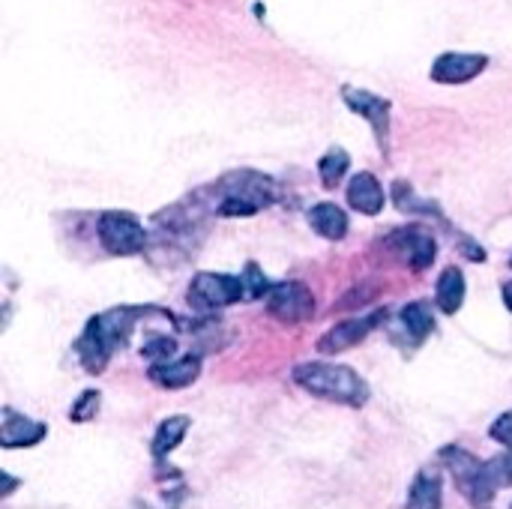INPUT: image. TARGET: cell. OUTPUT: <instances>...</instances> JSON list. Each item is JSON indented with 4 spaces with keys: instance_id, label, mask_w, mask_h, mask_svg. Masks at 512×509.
Listing matches in <instances>:
<instances>
[{
    "instance_id": "obj_1",
    "label": "cell",
    "mask_w": 512,
    "mask_h": 509,
    "mask_svg": "<svg viewBox=\"0 0 512 509\" xmlns=\"http://www.w3.org/2000/svg\"><path fill=\"white\" fill-rule=\"evenodd\" d=\"M150 309H111V312H102L96 318H90V324L84 327L75 351L84 363L87 372L99 375L105 369V363L111 360V354L117 348L126 345L132 327L138 324L141 315H147Z\"/></svg>"
},
{
    "instance_id": "obj_2",
    "label": "cell",
    "mask_w": 512,
    "mask_h": 509,
    "mask_svg": "<svg viewBox=\"0 0 512 509\" xmlns=\"http://www.w3.org/2000/svg\"><path fill=\"white\" fill-rule=\"evenodd\" d=\"M294 381L327 402L348 405V408H363L369 402V384L348 366H333V363H300L294 369Z\"/></svg>"
},
{
    "instance_id": "obj_3",
    "label": "cell",
    "mask_w": 512,
    "mask_h": 509,
    "mask_svg": "<svg viewBox=\"0 0 512 509\" xmlns=\"http://www.w3.org/2000/svg\"><path fill=\"white\" fill-rule=\"evenodd\" d=\"M219 216H252L276 201V183L255 171H234L216 183Z\"/></svg>"
},
{
    "instance_id": "obj_4",
    "label": "cell",
    "mask_w": 512,
    "mask_h": 509,
    "mask_svg": "<svg viewBox=\"0 0 512 509\" xmlns=\"http://www.w3.org/2000/svg\"><path fill=\"white\" fill-rule=\"evenodd\" d=\"M441 462L447 465V471L453 474L459 492L471 501V507L492 509L498 486H495V480L489 474V462H480L477 456H471L462 447H447L441 453Z\"/></svg>"
},
{
    "instance_id": "obj_5",
    "label": "cell",
    "mask_w": 512,
    "mask_h": 509,
    "mask_svg": "<svg viewBox=\"0 0 512 509\" xmlns=\"http://www.w3.org/2000/svg\"><path fill=\"white\" fill-rule=\"evenodd\" d=\"M99 240L111 255H138L147 249V231L138 216L123 210H108L99 216Z\"/></svg>"
},
{
    "instance_id": "obj_6",
    "label": "cell",
    "mask_w": 512,
    "mask_h": 509,
    "mask_svg": "<svg viewBox=\"0 0 512 509\" xmlns=\"http://www.w3.org/2000/svg\"><path fill=\"white\" fill-rule=\"evenodd\" d=\"M243 297H246L243 279L225 276V273H198L189 285V303L195 309H204V312L234 306Z\"/></svg>"
},
{
    "instance_id": "obj_7",
    "label": "cell",
    "mask_w": 512,
    "mask_h": 509,
    "mask_svg": "<svg viewBox=\"0 0 512 509\" xmlns=\"http://www.w3.org/2000/svg\"><path fill=\"white\" fill-rule=\"evenodd\" d=\"M267 309L276 321L300 324L315 315V297L303 282H282L267 294Z\"/></svg>"
},
{
    "instance_id": "obj_8",
    "label": "cell",
    "mask_w": 512,
    "mask_h": 509,
    "mask_svg": "<svg viewBox=\"0 0 512 509\" xmlns=\"http://www.w3.org/2000/svg\"><path fill=\"white\" fill-rule=\"evenodd\" d=\"M342 99L354 114H360V117H366L372 123L375 138H378L381 150L387 153V144H390V102L369 93V90H360V87H345Z\"/></svg>"
},
{
    "instance_id": "obj_9",
    "label": "cell",
    "mask_w": 512,
    "mask_h": 509,
    "mask_svg": "<svg viewBox=\"0 0 512 509\" xmlns=\"http://www.w3.org/2000/svg\"><path fill=\"white\" fill-rule=\"evenodd\" d=\"M384 315H387V312H375V315H363V318H351V321L336 324L333 330H327V333L318 339V351H321V354H342V351L357 348V345L384 321Z\"/></svg>"
},
{
    "instance_id": "obj_10",
    "label": "cell",
    "mask_w": 512,
    "mask_h": 509,
    "mask_svg": "<svg viewBox=\"0 0 512 509\" xmlns=\"http://www.w3.org/2000/svg\"><path fill=\"white\" fill-rule=\"evenodd\" d=\"M390 246L396 252V258L402 264H408L411 270H426L432 267L435 255H438V243L432 234H426L423 228H408L390 237Z\"/></svg>"
},
{
    "instance_id": "obj_11",
    "label": "cell",
    "mask_w": 512,
    "mask_h": 509,
    "mask_svg": "<svg viewBox=\"0 0 512 509\" xmlns=\"http://www.w3.org/2000/svg\"><path fill=\"white\" fill-rule=\"evenodd\" d=\"M489 66V57L486 54H441L435 63H432V81L438 84H468L474 81L477 75H483Z\"/></svg>"
},
{
    "instance_id": "obj_12",
    "label": "cell",
    "mask_w": 512,
    "mask_h": 509,
    "mask_svg": "<svg viewBox=\"0 0 512 509\" xmlns=\"http://www.w3.org/2000/svg\"><path fill=\"white\" fill-rule=\"evenodd\" d=\"M198 375H201V357H195V354L150 366V381L159 384L162 390H186Z\"/></svg>"
},
{
    "instance_id": "obj_13",
    "label": "cell",
    "mask_w": 512,
    "mask_h": 509,
    "mask_svg": "<svg viewBox=\"0 0 512 509\" xmlns=\"http://www.w3.org/2000/svg\"><path fill=\"white\" fill-rule=\"evenodd\" d=\"M48 435V429L42 423H33L21 414H15L12 408L3 411V426H0V444L6 450H15V447H33L39 444L42 438Z\"/></svg>"
},
{
    "instance_id": "obj_14",
    "label": "cell",
    "mask_w": 512,
    "mask_h": 509,
    "mask_svg": "<svg viewBox=\"0 0 512 509\" xmlns=\"http://www.w3.org/2000/svg\"><path fill=\"white\" fill-rule=\"evenodd\" d=\"M384 201H387V195H384L381 183L375 180V174H369V171L354 174V180L348 183V204L354 210H360L366 216H378L384 210Z\"/></svg>"
},
{
    "instance_id": "obj_15",
    "label": "cell",
    "mask_w": 512,
    "mask_h": 509,
    "mask_svg": "<svg viewBox=\"0 0 512 509\" xmlns=\"http://www.w3.org/2000/svg\"><path fill=\"white\" fill-rule=\"evenodd\" d=\"M444 507V486L438 471H420L417 480L411 483L408 507L405 509H441Z\"/></svg>"
},
{
    "instance_id": "obj_16",
    "label": "cell",
    "mask_w": 512,
    "mask_h": 509,
    "mask_svg": "<svg viewBox=\"0 0 512 509\" xmlns=\"http://www.w3.org/2000/svg\"><path fill=\"white\" fill-rule=\"evenodd\" d=\"M435 303L444 315H456L465 303V273L459 267H447L435 288Z\"/></svg>"
},
{
    "instance_id": "obj_17",
    "label": "cell",
    "mask_w": 512,
    "mask_h": 509,
    "mask_svg": "<svg viewBox=\"0 0 512 509\" xmlns=\"http://www.w3.org/2000/svg\"><path fill=\"white\" fill-rule=\"evenodd\" d=\"M309 225H312L321 237H327V240H342V237L348 234V216H345V210L336 207V204H330V201L315 204V207L309 210Z\"/></svg>"
},
{
    "instance_id": "obj_18",
    "label": "cell",
    "mask_w": 512,
    "mask_h": 509,
    "mask_svg": "<svg viewBox=\"0 0 512 509\" xmlns=\"http://www.w3.org/2000/svg\"><path fill=\"white\" fill-rule=\"evenodd\" d=\"M189 426H192L189 417H168V420L156 429V435H153V459L162 462L165 456H171V453L183 444Z\"/></svg>"
},
{
    "instance_id": "obj_19",
    "label": "cell",
    "mask_w": 512,
    "mask_h": 509,
    "mask_svg": "<svg viewBox=\"0 0 512 509\" xmlns=\"http://www.w3.org/2000/svg\"><path fill=\"white\" fill-rule=\"evenodd\" d=\"M402 324H405V330H408L417 342H423V339L435 330L432 306H429V303H408V306L402 309Z\"/></svg>"
},
{
    "instance_id": "obj_20",
    "label": "cell",
    "mask_w": 512,
    "mask_h": 509,
    "mask_svg": "<svg viewBox=\"0 0 512 509\" xmlns=\"http://www.w3.org/2000/svg\"><path fill=\"white\" fill-rule=\"evenodd\" d=\"M351 168V156L342 150V147H333L324 153V159L318 162V174H321V183L324 189H336L345 177V171Z\"/></svg>"
},
{
    "instance_id": "obj_21",
    "label": "cell",
    "mask_w": 512,
    "mask_h": 509,
    "mask_svg": "<svg viewBox=\"0 0 512 509\" xmlns=\"http://www.w3.org/2000/svg\"><path fill=\"white\" fill-rule=\"evenodd\" d=\"M174 351H177V342H174L171 336H159V333L147 336V342L141 345V357H144V360H150L153 366H159V363H171Z\"/></svg>"
},
{
    "instance_id": "obj_22",
    "label": "cell",
    "mask_w": 512,
    "mask_h": 509,
    "mask_svg": "<svg viewBox=\"0 0 512 509\" xmlns=\"http://www.w3.org/2000/svg\"><path fill=\"white\" fill-rule=\"evenodd\" d=\"M99 402H102L99 390H87V393H81V396H78V402H75V405H72V411H69V420H72V423H87V420H93V417H96V411H99Z\"/></svg>"
},
{
    "instance_id": "obj_23",
    "label": "cell",
    "mask_w": 512,
    "mask_h": 509,
    "mask_svg": "<svg viewBox=\"0 0 512 509\" xmlns=\"http://www.w3.org/2000/svg\"><path fill=\"white\" fill-rule=\"evenodd\" d=\"M243 285H246V300H258V297H264V294L273 291V285H270L267 276L258 270V264H246V279H243Z\"/></svg>"
},
{
    "instance_id": "obj_24",
    "label": "cell",
    "mask_w": 512,
    "mask_h": 509,
    "mask_svg": "<svg viewBox=\"0 0 512 509\" xmlns=\"http://www.w3.org/2000/svg\"><path fill=\"white\" fill-rule=\"evenodd\" d=\"M489 474H492V480H495L498 489L512 486V450L507 456H498V459L489 462Z\"/></svg>"
},
{
    "instance_id": "obj_25",
    "label": "cell",
    "mask_w": 512,
    "mask_h": 509,
    "mask_svg": "<svg viewBox=\"0 0 512 509\" xmlns=\"http://www.w3.org/2000/svg\"><path fill=\"white\" fill-rule=\"evenodd\" d=\"M489 435H492V438H495L498 444H504V447H510V450H512V414H504V417H498Z\"/></svg>"
},
{
    "instance_id": "obj_26",
    "label": "cell",
    "mask_w": 512,
    "mask_h": 509,
    "mask_svg": "<svg viewBox=\"0 0 512 509\" xmlns=\"http://www.w3.org/2000/svg\"><path fill=\"white\" fill-rule=\"evenodd\" d=\"M501 291H504V303H507V309L512 312V282H507V285H504Z\"/></svg>"
},
{
    "instance_id": "obj_27",
    "label": "cell",
    "mask_w": 512,
    "mask_h": 509,
    "mask_svg": "<svg viewBox=\"0 0 512 509\" xmlns=\"http://www.w3.org/2000/svg\"><path fill=\"white\" fill-rule=\"evenodd\" d=\"M3 480H6V489H3V498H6V495H9V492L15 489V480H12L9 474H3Z\"/></svg>"
},
{
    "instance_id": "obj_28",
    "label": "cell",
    "mask_w": 512,
    "mask_h": 509,
    "mask_svg": "<svg viewBox=\"0 0 512 509\" xmlns=\"http://www.w3.org/2000/svg\"><path fill=\"white\" fill-rule=\"evenodd\" d=\"M510 509H512V507H510Z\"/></svg>"
}]
</instances>
